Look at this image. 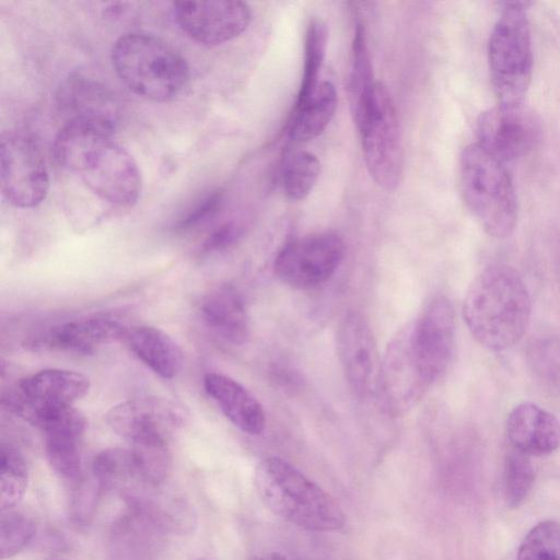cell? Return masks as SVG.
Returning <instances> with one entry per match:
<instances>
[{
  "mask_svg": "<svg viewBox=\"0 0 560 560\" xmlns=\"http://www.w3.org/2000/svg\"><path fill=\"white\" fill-rule=\"evenodd\" d=\"M128 328L106 316L67 322L31 337L26 346L36 351L57 350L92 354L101 347L124 339Z\"/></svg>",
  "mask_w": 560,
  "mask_h": 560,
  "instance_id": "obj_15",
  "label": "cell"
},
{
  "mask_svg": "<svg viewBox=\"0 0 560 560\" xmlns=\"http://www.w3.org/2000/svg\"><path fill=\"white\" fill-rule=\"evenodd\" d=\"M337 108V92L329 81L319 83L314 93L296 105L289 128L294 142H307L318 137L329 125Z\"/></svg>",
  "mask_w": 560,
  "mask_h": 560,
  "instance_id": "obj_25",
  "label": "cell"
},
{
  "mask_svg": "<svg viewBox=\"0 0 560 560\" xmlns=\"http://www.w3.org/2000/svg\"><path fill=\"white\" fill-rule=\"evenodd\" d=\"M223 197L221 189L210 191L178 219L174 229L183 233L207 223L221 210Z\"/></svg>",
  "mask_w": 560,
  "mask_h": 560,
  "instance_id": "obj_38",
  "label": "cell"
},
{
  "mask_svg": "<svg viewBox=\"0 0 560 560\" xmlns=\"http://www.w3.org/2000/svg\"><path fill=\"white\" fill-rule=\"evenodd\" d=\"M266 560H289V559L281 553L272 552L266 558Z\"/></svg>",
  "mask_w": 560,
  "mask_h": 560,
  "instance_id": "obj_40",
  "label": "cell"
},
{
  "mask_svg": "<svg viewBox=\"0 0 560 560\" xmlns=\"http://www.w3.org/2000/svg\"><path fill=\"white\" fill-rule=\"evenodd\" d=\"M478 143L506 165L532 150L538 125L523 106L495 105L480 114Z\"/></svg>",
  "mask_w": 560,
  "mask_h": 560,
  "instance_id": "obj_13",
  "label": "cell"
},
{
  "mask_svg": "<svg viewBox=\"0 0 560 560\" xmlns=\"http://www.w3.org/2000/svg\"><path fill=\"white\" fill-rule=\"evenodd\" d=\"M91 471L103 493L117 491L124 497L137 486L147 485L139 475L130 450H103L93 458Z\"/></svg>",
  "mask_w": 560,
  "mask_h": 560,
  "instance_id": "obj_26",
  "label": "cell"
},
{
  "mask_svg": "<svg viewBox=\"0 0 560 560\" xmlns=\"http://www.w3.org/2000/svg\"><path fill=\"white\" fill-rule=\"evenodd\" d=\"M352 115L371 177L384 190H395L404 177V148L396 106L386 86L375 82Z\"/></svg>",
  "mask_w": 560,
  "mask_h": 560,
  "instance_id": "obj_6",
  "label": "cell"
},
{
  "mask_svg": "<svg viewBox=\"0 0 560 560\" xmlns=\"http://www.w3.org/2000/svg\"><path fill=\"white\" fill-rule=\"evenodd\" d=\"M117 434L133 439L168 432L183 423V412L173 402L158 397H139L113 406L106 413Z\"/></svg>",
  "mask_w": 560,
  "mask_h": 560,
  "instance_id": "obj_16",
  "label": "cell"
},
{
  "mask_svg": "<svg viewBox=\"0 0 560 560\" xmlns=\"http://www.w3.org/2000/svg\"><path fill=\"white\" fill-rule=\"evenodd\" d=\"M203 386L236 428L250 435H258L265 430L266 415L261 404L241 383L221 373H208Z\"/></svg>",
  "mask_w": 560,
  "mask_h": 560,
  "instance_id": "obj_20",
  "label": "cell"
},
{
  "mask_svg": "<svg viewBox=\"0 0 560 560\" xmlns=\"http://www.w3.org/2000/svg\"><path fill=\"white\" fill-rule=\"evenodd\" d=\"M527 359L536 376L560 394V337L550 336L533 341Z\"/></svg>",
  "mask_w": 560,
  "mask_h": 560,
  "instance_id": "obj_36",
  "label": "cell"
},
{
  "mask_svg": "<svg viewBox=\"0 0 560 560\" xmlns=\"http://www.w3.org/2000/svg\"><path fill=\"white\" fill-rule=\"evenodd\" d=\"M199 560H213V559H199Z\"/></svg>",
  "mask_w": 560,
  "mask_h": 560,
  "instance_id": "obj_42",
  "label": "cell"
},
{
  "mask_svg": "<svg viewBox=\"0 0 560 560\" xmlns=\"http://www.w3.org/2000/svg\"><path fill=\"white\" fill-rule=\"evenodd\" d=\"M528 2L503 3L488 42L490 81L498 104L523 106L533 75Z\"/></svg>",
  "mask_w": 560,
  "mask_h": 560,
  "instance_id": "obj_5",
  "label": "cell"
},
{
  "mask_svg": "<svg viewBox=\"0 0 560 560\" xmlns=\"http://www.w3.org/2000/svg\"><path fill=\"white\" fill-rule=\"evenodd\" d=\"M0 510L15 508L24 497L28 469L23 455L12 445L2 444L0 451Z\"/></svg>",
  "mask_w": 560,
  "mask_h": 560,
  "instance_id": "obj_32",
  "label": "cell"
},
{
  "mask_svg": "<svg viewBox=\"0 0 560 560\" xmlns=\"http://www.w3.org/2000/svg\"><path fill=\"white\" fill-rule=\"evenodd\" d=\"M320 173V162L308 151L293 149L284 153L280 165V186L292 201L305 199L313 190Z\"/></svg>",
  "mask_w": 560,
  "mask_h": 560,
  "instance_id": "obj_28",
  "label": "cell"
},
{
  "mask_svg": "<svg viewBox=\"0 0 560 560\" xmlns=\"http://www.w3.org/2000/svg\"><path fill=\"white\" fill-rule=\"evenodd\" d=\"M462 312L470 335L481 347L502 351L525 335L530 322L532 299L515 268L494 264L474 278Z\"/></svg>",
  "mask_w": 560,
  "mask_h": 560,
  "instance_id": "obj_1",
  "label": "cell"
},
{
  "mask_svg": "<svg viewBox=\"0 0 560 560\" xmlns=\"http://www.w3.org/2000/svg\"><path fill=\"white\" fill-rule=\"evenodd\" d=\"M254 483L265 505L291 524L315 532H334L345 526V513L338 502L282 458L260 460Z\"/></svg>",
  "mask_w": 560,
  "mask_h": 560,
  "instance_id": "obj_2",
  "label": "cell"
},
{
  "mask_svg": "<svg viewBox=\"0 0 560 560\" xmlns=\"http://www.w3.org/2000/svg\"><path fill=\"white\" fill-rule=\"evenodd\" d=\"M112 63L130 91L153 102L176 98L189 81V67L180 52L144 32L118 37L112 48Z\"/></svg>",
  "mask_w": 560,
  "mask_h": 560,
  "instance_id": "obj_3",
  "label": "cell"
},
{
  "mask_svg": "<svg viewBox=\"0 0 560 560\" xmlns=\"http://www.w3.org/2000/svg\"><path fill=\"white\" fill-rule=\"evenodd\" d=\"M516 560H560V523L545 520L533 526L518 546Z\"/></svg>",
  "mask_w": 560,
  "mask_h": 560,
  "instance_id": "obj_34",
  "label": "cell"
},
{
  "mask_svg": "<svg viewBox=\"0 0 560 560\" xmlns=\"http://www.w3.org/2000/svg\"><path fill=\"white\" fill-rule=\"evenodd\" d=\"M338 359L345 377L359 397L377 390L381 359L368 322L359 313H348L336 331Z\"/></svg>",
  "mask_w": 560,
  "mask_h": 560,
  "instance_id": "obj_12",
  "label": "cell"
},
{
  "mask_svg": "<svg viewBox=\"0 0 560 560\" xmlns=\"http://www.w3.org/2000/svg\"><path fill=\"white\" fill-rule=\"evenodd\" d=\"M165 533L145 515L127 506L113 526V550L122 560H147Z\"/></svg>",
  "mask_w": 560,
  "mask_h": 560,
  "instance_id": "obj_24",
  "label": "cell"
},
{
  "mask_svg": "<svg viewBox=\"0 0 560 560\" xmlns=\"http://www.w3.org/2000/svg\"><path fill=\"white\" fill-rule=\"evenodd\" d=\"M505 435L510 448L529 457L547 456L560 447V420L537 404L521 402L506 417Z\"/></svg>",
  "mask_w": 560,
  "mask_h": 560,
  "instance_id": "obj_17",
  "label": "cell"
},
{
  "mask_svg": "<svg viewBox=\"0 0 560 560\" xmlns=\"http://www.w3.org/2000/svg\"><path fill=\"white\" fill-rule=\"evenodd\" d=\"M85 431L66 429L44 433L46 458L52 471L71 485L82 477L81 441Z\"/></svg>",
  "mask_w": 560,
  "mask_h": 560,
  "instance_id": "obj_27",
  "label": "cell"
},
{
  "mask_svg": "<svg viewBox=\"0 0 560 560\" xmlns=\"http://www.w3.org/2000/svg\"><path fill=\"white\" fill-rule=\"evenodd\" d=\"M173 13L184 33L207 46L238 37L252 20L249 7L242 1H177Z\"/></svg>",
  "mask_w": 560,
  "mask_h": 560,
  "instance_id": "obj_11",
  "label": "cell"
},
{
  "mask_svg": "<svg viewBox=\"0 0 560 560\" xmlns=\"http://www.w3.org/2000/svg\"><path fill=\"white\" fill-rule=\"evenodd\" d=\"M102 489L92 477L86 480L82 477L72 485V492L69 501V514L73 522L86 524L93 517Z\"/></svg>",
  "mask_w": 560,
  "mask_h": 560,
  "instance_id": "obj_37",
  "label": "cell"
},
{
  "mask_svg": "<svg viewBox=\"0 0 560 560\" xmlns=\"http://www.w3.org/2000/svg\"><path fill=\"white\" fill-rule=\"evenodd\" d=\"M412 340L421 364L434 383L446 370L455 340V313L445 296L432 299L411 322Z\"/></svg>",
  "mask_w": 560,
  "mask_h": 560,
  "instance_id": "obj_14",
  "label": "cell"
},
{
  "mask_svg": "<svg viewBox=\"0 0 560 560\" xmlns=\"http://www.w3.org/2000/svg\"><path fill=\"white\" fill-rule=\"evenodd\" d=\"M77 174L93 194L112 205L131 207L140 197L139 166L115 139L94 151Z\"/></svg>",
  "mask_w": 560,
  "mask_h": 560,
  "instance_id": "obj_10",
  "label": "cell"
},
{
  "mask_svg": "<svg viewBox=\"0 0 560 560\" xmlns=\"http://www.w3.org/2000/svg\"><path fill=\"white\" fill-rule=\"evenodd\" d=\"M327 40L328 30L325 21L319 16H312L306 25L303 75L295 106L304 103L318 85Z\"/></svg>",
  "mask_w": 560,
  "mask_h": 560,
  "instance_id": "obj_30",
  "label": "cell"
},
{
  "mask_svg": "<svg viewBox=\"0 0 560 560\" xmlns=\"http://www.w3.org/2000/svg\"><path fill=\"white\" fill-rule=\"evenodd\" d=\"M345 255L340 236L315 233L290 241L279 250L273 271L283 283L300 290L316 288L329 280Z\"/></svg>",
  "mask_w": 560,
  "mask_h": 560,
  "instance_id": "obj_9",
  "label": "cell"
},
{
  "mask_svg": "<svg viewBox=\"0 0 560 560\" xmlns=\"http://www.w3.org/2000/svg\"><path fill=\"white\" fill-rule=\"evenodd\" d=\"M49 174L37 142L22 131L2 133L0 185L3 198L13 207L34 208L49 190Z\"/></svg>",
  "mask_w": 560,
  "mask_h": 560,
  "instance_id": "obj_7",
  "label": "cell"
},
{
  "mask_svg": "<svg viewBox=\"0 0 560 560\" xmlns=\"http://www.w3.org/2000/svg\"><path fill=\"white\" fill-rule=\"evenodd\" d=\"M36 525L32 517L15 508L1 511L0 557L10 559L21 552L33 539Z\"/></svg>",
  "mask_w": 560,
  "mask_h": 560,
  "instance_id": "obj_35",
  "label": "cell"
},
{
  "mask_svg": "<svg viewBox=\"0 0 560 560\" xmlns=\"http://www.w3.org/2000/svg\"><path fill=\"white\" fill-rule=\"evenodd\" d=\"M90 380L82 373L48 369L21 380L13 392L22 399L43 406H66L84 397Z\"/></svg>",
  "mask_w": 560,
  "mask_h": 560,
  "instance_id": "obj_21",
  "label": "cell"
},
{
  "mask_svg": "<svg viewBox=\"0 0 560 560\" xmlns=\"http://www.w3.org/2000/svg\"><path fill=\"white\" fill-rule=\"evenodd\" d=\"M116 121L105 118L67 120L52 143L56 163L77 173L86 158L106 142L115 139Z\"/></svg>",
  "mask_w": 560,
  "mask_h": 560,
  "instance_id": "obj_18",
  "label": "cell"
},
{
  "mask_svg": "<svg viewBox=\"0 0 560 560\" xmlns=\"http://www.w3.org/2000/svg\"><path fill=\"white\" fill-rule=\"evenodd\" d=\"M203 324L217 336L233 345H243L249 334L244 299L232 284L224 283L205 294L199 303Z\"/></svg>",
  "mask_w": 560,
  "mask_h": 560,
  "instance_id": "obj_19",
  "label": "cell"
},
{
  "mask_svg": "<svg viewBox=\"0 0 560 560\" xmlns=\"http://www.w3.org/2000/svg\"><path fill=\"white\" fill-rule=\"evenodd\" d=\"M372 62L368 47L364 23L357 16L351 48V65L349 72V100L351 110L359 106L372 91Z\"/></svg>",
  "mask_w": 560,
  "mask_h": 560,
  "instance_id": "obj_31",
  "label": "cell"
},
{
  "mask_svg": "<svg viewBox=\"0 0 560 560\" xmlns=\"http://www.w3.org/2000/svg\"><path fill=\"white\" fill-rule=\"evenodd\" d=\"M57 104L67 120L105 118L117 122L118 107L112 94L97 81L75 73L57 92Z\"/></svg>",
  "mask_w": 560,
  "mask_h": 560,
  "instance_id": "obj_22",
  "label": "cell"
},
{
  "mask_svg": "<svg viewBox=\"0 0 560 560\" xmlns=\"http://www.w3.org/2000/svg\"><path fill=\"white\" fill-rule=\"evenodd\" d=\"M241 234L242 226L237 222H224L206 237L200 247V254L206 256L225 250L240 238Z\"/></svg>",
  "mask_w": 560,
  "mask_h": 560,
  "instance_id": "obj_39",
  "label": "cell"
},
{
  "mask_svg": "<svg viewBox=\"0 0 560 560\" xmlns=\"http://www.w3.org/2000/svg\"><path fill=\"white\" fill-rule=\"evenodd\" d=\"M535 480L530 457L510 448L503 468V491L509 506H520L529 495Z\"/></svg>",
  "mask_w": 560,
  "mask_h": 560,
  "instance_id": "obj_33",
  "label": "cell"
},
{
  "mask_svg": "<svg viewBox=\"0 0 560 560\" xmlns=\"http://www.w3.org/2000/svg\"><path fill=\"white\" fill-rule=\"evenodd\" d=\"M459 185L467 209L488 235H512L518 202L509 165L478 142L470 143L460 154Z\"/></svg>",
  "mask_w": 560,
  "mask_h": 560,
  "instance_id": "obj_4",
  "label": "cell"
},
{
  "mask_svg": "<svg viewBox=\"0 0 560 560\" xmlns=\"http://www.w3.org/2000/svg\"><path fill=\"white\" fill-rule=\"evenodd\" d=\"M130 452L141 479L151 487L161 486L171 474L172 453L167 436L145 435L130 441Z\"/></svg>",
  "mask_w": 560,
  "mask_h": 560,
  "instance_id": "obj_29",
  "label": "cell"
},
{
  "mask_svg": "<svg viewBox=\"0 0 560 560\" xmlns=\"http://www.w3.org/2000/svg\"><path fill=\"white\" fill-rule=\"evenodd\" d=\"M250 560H266V559L260 558V557H254V558H252Z\"/></svg>",
  "mask_w": 560,
  "mask_h": 560,
  "instance_id": "obj_41",
  "label": "cell"
},
{
  "mask_svg": "<svg viewBox=\"0 0 560 560\" xmlns=\"http://www.w3.org/2000/svg\"><path fill=\"white\" fill-rule=\"evenodd\" d=\"M129 349L149 369L163 378H173L182 368V351L165 331L153 326L128 329L125 337Z\"/></svg>",
  "mask_w": 560,
  "mask_h": 560,
  "instance_id": "obj_23",
  "label": "cell"
},
{
  "mask_svg": "<svg viewBox=\"0 0 560 560\" xmlns=\"http://www.w3.org/2000/svg\"><path fill=\"white\" fill-rule=\"evenodd\" d=\"M433 383L416 352L411 323L406 324L388 342L377 383L385 410L393 416L410 411Z\"/></svg>",
  "mask_w": 560,
  "mask_h": 560,
  "instance_id": "obj_8",
  "label": "cell"
}]
</instances>
